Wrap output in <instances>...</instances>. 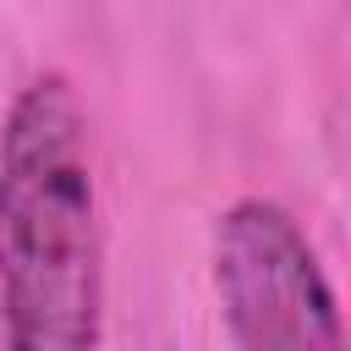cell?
I'll list each match as a JSON object with an SVG mask.
<instances>
[{"label": "cell", "instance_id": "7a4b0ae2", "mask_svg": "<svg viewBox=\"0 0 351 351\" xmlns=\"http://www.w3.org/2000/svg\"><path fill=\"white\" fill-rule=\"evenodd\" d=\"M214 296L241 351H335L346 346L340 296L274 197H236L214 219Z\"/></svg>", "mask_w": 351, "mask_h": 351}, {"label": "cell", "instance_id": "6da1fadb", "mask_svg": "<svg viewBox=\"0 0 351 351\" xmlns=\"http://www.w3.org/2000/svg\"><path fill=\"white\" fill-rule=\"evenodd\" d=\"M99 335L104 225L88 115L60 71H38L0 121V340L82 351Z\"/></svg>", "mask_w": 351, "mask_h": 351}]
</instances>
